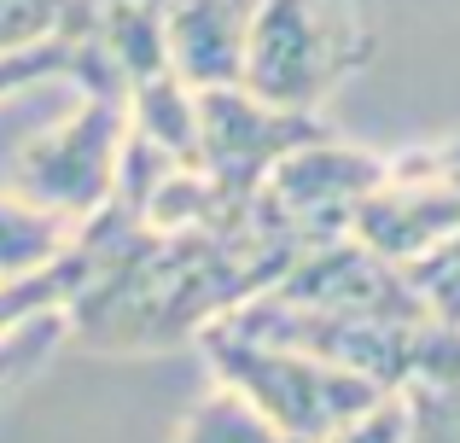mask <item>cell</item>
I'll return each mask as SVG.
<instances>
[{
	"label": "cell",
	"instance_id": "6da1fadb",
	"mask_svg": "<svg viewBox=\"0 0 460 443\" xmlns=\"http://www.w3.org/2000/svg\"><path fill=\"white\" fill-rule=\"evenodd\" d=\"M82 227L100 257L88 286L65 304V344L100 356H157L199 344L204 327L234 315L297 262L251 222L152 234L123 205H105Z\"/></svg>",
	"mask_w": 460,
	"mask_h": 443
},
{
	"label": "cell",
	"instance_id": "7a4b0ae2",
	"mask_svg": "<svg viewBox=\"0 0 460 443\" xmlns=\"http://www.w3.org/2000/svg\"><path fill=\"white\" fill-rule=\"evenodd\" d=\"M379 53L373 0H257L245 18L239 88L280 111H309L356 82Z\"/></svg>",
	"mask_w": 460,
	"mask_h": 443
},
{
	"label": "cell",
	"instance_id": "3957f363",
	"mask_svg": "<svg viewBox=\"0 0 460 443\" xmlns=\"http://www.w3.org/2000/svg\"><path fill=\"white\" fill-rule=\"evenodd\" d=\"M199 350L210 362L216 385L239 391L262 421L274 426L286 443H321L332 438L344 421H356L373 397H385V385L361 374H344L332 362H314L304 350H286V344H262L245 339L234 327H204Z\"/></svg>",
	"mask_w": 460,
	"mask_h": 443
},
{
	"label": "cell",
	"instance_id": "277c9868",
	"mask_svg": "<svg viewBox=\"0 0 460 443\" xmlns=\"http://www.w3.org/2000/svg\"><path fill=\"white\" fill-rule=\"evenodd\" d=\"M128 117L117 93H82V105L58 123L35 128L12 152V193L65 217L70 227L93 222L117 199Z\"/></svg>",
	"mask_w": 460,
	"mask_h": 443
},
{
	"label": "cell",
	"instance_id": "5b68a950",
	"mask_svg": "<svg viewBox=\"0 0 460 443\" xmlns=\"http://www.w3.org/2000/svg\"><path fill=\"white\" fill-rule=\"evenodd\" d=\"M379 175H385V158L321 135L309 146L286 152L262 175L257 199H251V227L269 234L274 245H286L292 257L332 245V239H349V222H356L361 199L379 187Z\"/></svg>",
	"mask_w": 460,
	"mask_h": 443
},
{
	"label": "cell",
	"instance_id": "8992f818",
	"mask_svg": "<svg viewBox=\"0 0 460 443\" xmlns=\"http://www.w3.org/2000/svg\"><path fill=\"white\" fill-rule=\"evenodd\" d=\"M326 123L309 111H280V105H262L257 93L234 88H199V170L216 182V193L251 217V199H257L262 175L286 158V152L321 140Z\"/></svg>",
	"mask_w": 460,
	"mask_h": 443
},
{
	"label": "cell",
	"instance_id": "52a82bcc",
	"mask_svg": "<svg viewBox=\"0 0 460 443\" xmlns=\"http://www.w3.org/2000/svg\"><path fill=\"white\" fill-rule=\"evenodd\" d=\"M245 0H164V53L169 70L199 88H234L245 58Z\"/></svg>",
	"mask_w": 460,
	"mask_h": 443
},
{
	"label": "cell",
	"instance_id": "ba28073f",
	"mask_svg": "<svg viewBox=\"0 0 460 443\" xmlns=\"http://www.w3.org/2000/svg\"><path fill=\"white\" fill-rule=\"evenodd\" d=\"M123 117H128V135L140 146L164 152L169 164L181 170H199V93L164 70V76H146L123 93Z\"/></svg>",
	"mask_w": 460,
	"mask_h": 443
},
{
	"label": "cell",
	"instance_id": "9c48e42d",
	"mask_svg": "<svg viewBox=\"0 0 460 443\" xmlns=\"http://www.w3.org/2000/svg\"><path fill=\"white\" fill-rule=\"evenodd\" d=\"M82 227H70L65 217L30 205L18 193H0V280H23V274L58 262L76 245Z\"/></svg>",
	"mask_w": 460,
	"mask_h": 443
},
{
	"label": "cell",
	"instance_id": "30bf717a",
	"mask_svg": "<svg viewBox=\"0 0 460 443\" xmlns=\"http://www.w3.org/2000/svg\"><path fill=\"white\" fill-rule=\"evenodd\" d=\"M169 443H286V438L274 432L239 391L210 385L204 397H192V409L175 421V438Z\"/></svg>",
	"mask_w": 460,
	"mask_h": 443
},
{
	"label": "cell",
	"instance_id": "8fae6325",
	"mask_svg": "<svg viewBox=\"0 0 460 443\" xmlns=\"http://www.w3.org/2000/svg\"><path fill=\"white\" fill-rule=\"evenodd\" d=\"M93 0H0V58L53 47L88 23Z\"/></svg>",
	"mask_w": 460,
	"mask_h": 443
},
{
	"label": "cell",
	"instance_id": "7c38bea8",
	"mask_svg": "<svg viewBox=\"0 0 460 443\" xmlns=\"http://www.w3.org/2000/svg\"><path fill=\"white\" fill-rule=\"evenodd\" d=\"M396 269H402L414 304L426 309V321H438V327L460 332V227H455L449 239H438L431 251L396 262Z\"/></svg>",
	"mask_w": 460,
	"mask_h": 443
},
{
	"label": "cell",
	"instance_id": "4fadbf2b",
	"mask_svg": "<svg viewBox=\"0 0 460 443\" xmlns=\"http://www.w3.org/2000/svg\"><path fill=\"white\" fill-rule=\"evenodd\" d=\"M408 443H460V368L402 385Z\"/></svg>",
	"mask_w": 460,
	"mask_h": 443
},
{
	"label": "cell",
	"instance_id": "5bb4252c",
	"mask_svg": "<svg viewBox=\"0 0 460 443\" xmlns=\"http://www.w3.org/2000/svg\"><path fill=\"white\" fill-rule=\"evenodd\" d=\"M58 344H65V309L30 321V327H18L12 339H0V397H6L12 385H23V379H30Z\"/></svg>",
	"mask_w": 460,
	"mask_h": 443
},
{
	"label": "cell",
	"instance_id": "9a60e30c",
	"mask_svg": "<svg viewBox=\"0 0 460 443\" xmlns=\"http://www.w3.org/2000/svg\"><path fill=\"white\" fill-rule=\"evenodd\" d=\"M321 443H408V403H402V391L373 397L356 421H344L332 438H321Z\"/></svg>",
	"mask_w": 460,
	"mask_h": 443
},
{
	"label": "cell",
	"instance_id": "2e32d148",
	"mask_svg": "<svg viewBox=\"0 0 460 443\" xmlns=\"http://www.w3.org/2000/svg\"><path fill=\"white\" fill-rule=\"evenodd\" d=\"M70 47H76V35H65L53 47H35V53H18V58H0V100L18 93V88H35V82H65L70 76Z\"/></svg>",
	"mask_w": 460,
	"mask_h": 443
},
{
	"label": "cell",
	"instance_id": "e0dca14e",
	"mask_svg": "<svg viewBox=\"0 0 460 443\" xmlns=\"http://www.w3.org/2000/svg\"><path fill=\"white\" fill-rule=\"evenodd\" d=\"M245 6H257V0H245Z\"/></svg>",
	"mask_w": 460,
	"mask_h": 443
}]
</instances>
